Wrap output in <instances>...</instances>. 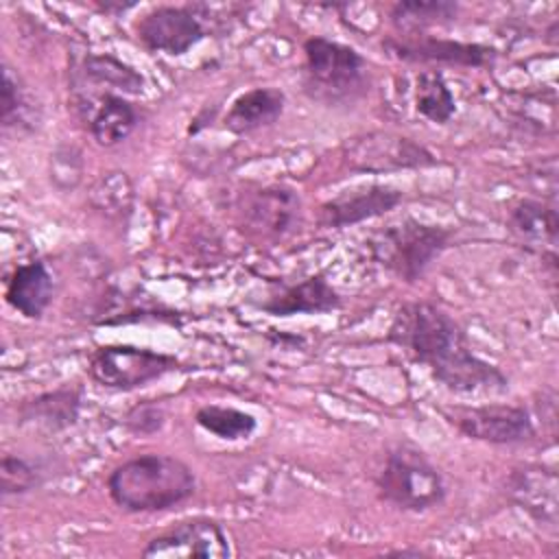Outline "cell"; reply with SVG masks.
<instances>
[{"mask_svg": "<svg viewBox=\"0 0 559 559\" xmlns=\"http://www.w3.org/2000/svg\"><path fill=\"white\" fill-rule=\"evenodd\" d=\"M389 338L459 393H502L507 376L472 352L463 328L435 304H411L395 317Z\"/></svg>", "mask_w": 559, "mask_h": 559, "instance_id": "obj_1", "label": "cell"}, {"mask_svg": "<svg viewBox=\"0 0 559 559\" xmlns=\"http://www.w3.org/2000/svg\"><path fill=\"white\" fill-rule=\"evenodd\" d=\"M107 489L120 509L151 513L186 502L197 480L192 469L175 456L142 454L118 465L107 478Z\"/></svg>", "mask_w": 559, "mask_h": 559, "instance_id": "obj_2", "label": "cell"}, {"mask_svg": "<svg viewBox=\"0 0 559 559\" xmlns=\"http://www.w3.org/2000/svg\"><path fill=\"white\" fill-rule=\"evenodd\" d=\"M304 90L323 105H345L367 90V61L352 46L310 37L304 44Z\"/></svg>", "mask_w": 559, "mask_h": 559, "instance_id": "obj_3", "label": "cell"}, {"mask_svg": "<svg viewBox=\"0 0 559 559\" xmlns=\"http://www.w3.org/2000/svg\"><path fill=\"white\" fill-rule=\"evenodd\" d=\"M452 231L413 218L376 231L369 240L373 260L404 282H415L448 247Z\"/></svg>", "mask_w": 559, "mask_h": 559, "instance_id": "obj_4", "label": "cell"}, {"mask_svg": "<svg viewBox=\"0 0 559 559\" xmlns=\"http://www.w3.org/2000/svg\"><path fill=\"white\" fill-rule=\"evenodd\" d=\"M376 487L382 500L402 511H428L445 498L443 476L411 445H397L386 454Z\"/></svg>", "mask_w": 559, "mask_h": 559, "instance_id": "obj_5", "label": "cell"}, {"mask_svg": "<svg viewBox=\"0 0 559 559\" xmlns=\"http://www.w3.org/2000/svg\"><path fill=\"white\" fill-rule=\"evenodd\" d=\"M173 369H177V360L173 356L131 345L100 347L90 362L92 378L98 384L118 391L144 386Z\"/></svg>", "mask_w": 559, "mask_h": 559, "instance_id": "obj_6", "label": "cell"}, {"mask_svg": "<svg viewBox=\"0 0 559 559\" xmlns=\"http://www.w3.org/2000/svg\"><path fill=\"white\" fill-rule=\"evenodd\" d=\"M345 162L358 173H391L400 168L432 166L435 157L426 146L411 138L376 131L354 138L345 148Z\"/></svg>", "mask_w": 559, "mask_h": 559, "instance_id": "obj_7", "label": "cell"}, {"mask_svg": "<svg viewBox=\"0 0 559 559\" xmlns=\"http://www.w3.org/2000/svg\"><path fill=\"white\" fill-rule=\"evenodd\" d=\"M445 415L465 437L496 445L522 443L535 435L531 415L522 406L485 404L472 408H454Z\"/></svg>", "mask_w": 559, "mask_h": 559, "instance_id": "obj_8", "label": "cell"}, {"mask_svg": "<svg viewBox=\"0 0 559 559\" xmlns=\"http://www.w3.org/2000/svg\"><path fill=\"white\" fill-rule=\"evenodd\" d=\"M144 557L153 559H223L229 557V544L223 528L207 518H194L175 524L166 533L153 537L142 550Z\"/></svg>", "mask_w": 559, "mask_h": 559, "instance_id": "obj_9", "label": "cell"}, {"mask_svg": "<svg viewBox=\"0 0 559 559\" xmlns=\"http://www.w3.org/2000/svg\"><path fill=\"white\" fill-rule=\"evenodd\" d=\"M382 46L397 59L408 63H445L483 68L496 57L493 48L483 44H465L454 39H439L430 35H393L382 41Z\"/></svg>", "mask_w": 559, "mask_h": 559, "instance_id": "obj_10", "label": "cell"}, {"mask_svg": "<svg viewBox=\"0 0 559 559\" xmlns=\"http://www.w3.org/2000/svg\"><path fill=\"white\" fill-rule=\"evenodd\" d=\"M135 35L148 50L177 57L197 46L205 28L188 7H157L135 22Z\"/></svg>", "mask_w": 559, "mask_h": 559, "instance_id": "obj_11", "label": "cell"}, {"mask_svg": "<svg viewBox=\"0 0 559 559\" xmlns=\"http://www.w3.org/2000/svg\"><path fill=\"white\" fill-rule=\"evenodd\" d=\"M402 203V192L389 186H365L347 190L321 205V223L325 227H347L367 218L382 216Z\"/></svg>", "mask_w": 559, "mask_h": 559, "instance_id": "obj_12", "label": "cell"}, {"mask_svg": "<svg viewBox=\"0 0 559 559\" xmlns=\"http://www.w3.org/2000/svg\"><path fill=\"white\" fill-rule=\"evenodd\" d=\"M7 301L26 319H39L52 301L55 280L46 262L33 260L20 264L7 282Z\"/></svg>", "mask_w": 559, "mask_h": 559, "instance_id": "obj_13", "label": "cell"}, {"mask_svg": "<svg viewBox=\"0 0 559 559\" xmlns=\"http://www.w3.org/2000/svg\"><path fill=\"white\" fill-rule=\"evenodd\" d=\"M299 197L284 186L262 188L247 203V221L264 236H284L299 218Z\"/></svg>", "mask_w": 559, "mask_h": 559, "instance_id": "obj_14", "label": "cell"}, {"mask_svg": "<svg viewBox=\"0 0 559 559\" xmlns=\"http://www.w3.org/2000/svg\"><path fill=\"white\" fill-rule=\"evenodd\" d=\"M336 308H341V297L323 275H312L299 284H293L262 304V310L275 317L319 314Z\"/></svg>", "mask_w": 559, "mask_h": 559, "instance_id": "obj_15", "label": "cell"}, {"mask_svg": "<svg viewBox=\"0 0 559 559\" xmlns=\"http://www.w3.org/2000/svg\"><path fill=\"white\" fill-rule=\"evenodd\" d=\"M284 103V92L277 87H253L231 103L223 122L231 133H251L273 124L282 116Z\"/></svg>", "mask_w": 559, "mask_h": 559, "instance_id": "obj_16", "label": "cell"}, {"mask_svg": "<svg viewBox=\"0 0 559 559\" xmlns=\"http://www.w3.org/2000/svg\"><path fill=\"white\" fill-rule=\"evenodd\" d=\"M90 133L100 146H114L129 138L138 124L135 107L120 94H103L87 118Z\"/></svg>", "mask_w": 559, "mask_h": 559, "instance_id": "obj_17", "label": "cell"}, {"mask_svg": "<svg viewBox=\"0 0 559 559\" xmlns=\"http://www.w3.org/2000/svg\"><path fill=\"white\" fill-rule=\"evenodd\" d=\"M511 493L533 518L555 522L557 480L552 472H546L542 467H526L522 472H515L511 478Z\"/></svg>", "mask_w": 559, "mask_h": 559, "instance_id": "obj_18", "label": "cell"}, {"mask_svg": "<svg viewBox=\"0 0 559 559\" xmlns=\"http://www.w3.org/2000/svg\"><path fill=\"white\" fill-rule=\"evenodd\" d=\"M511 229L528 245H548L555 249L559 234V216L552 205L524 199L509 214Z\"/></svg>", "mask_w": 559, "mask_h": 559, "instance_id": "obj_19", "label": "cell"}, {"mask_svg": "<svg viewBox=\"0 0 559 559\" xmlns=\"http://www.w3.org/2000/svg\"><path fill=\"white\" fill-rule=\"evenodd\" d=\"M459 4L448 0H406L391 9V22L397 35H421L426 26L448 24L456 20Z\"/></svg>", "mask_w": 559, "mask_h": 559, "instance_id": "obj_20", "label": "cell"}, {"mask_svg": "<svg viewBox=\"0 0 559 559\" xmlns=\"http://www.w3.org/2000/svg\"><path fill=\"white\" fill-rule=\"evenodd\" d=\"M79 402V391L59 389L24 402L20 415L24 421H37L48 428H68L76 421Z\"/></svg>", "mask_w": 559, "mask_h": 559, "instance_id": "obj_21", "label": "cell"}, {"mask_svg": "<svg viewBox=\"0 0 559 559\" xmlns=\"http://www.w3.org/2000/svg\"><path fill=\"white\" fill-rule=\"evenodd\" d=\"M415 109L430 122L445 124L454 116V96L441 72L424 70L415 81Z\"/></svg>", "mask_w": 559, "mask_h": 559, "instance_id": "obj_22", "label": "cell"}, {"mask_svg": "<svg viewBox=\"0 0 559 559\" xmlns=\"http://www.w3.org/2000/svg\"><path fill=\"white\" fill-rule=\"evenodd\" d=\"M194 421L203 430L227 441L247 439L255 430V417L251 413H245L231 406H218V404L201 406L194 415Z\"/></svg>", "mask_w": 559, "mask_h": 559, "instance_id": "obj_23", "label": "cell"}, {"mask_svg": "<svg viewBox=\"0 0 559 559\" xmlns=\"http://www.w3.org/2000/svg\"><path fill=\"white\" fill-rule=\"evenodd\" d=\"M85 74L98 83L109 85L114 90L127 94H140L144 87L142 74H138L131 66L122 63L114 55H92L85 59Z\"/></svg>", "mask_w": 559, "mask_h": 559, "instance_id": "obj_24", "label": "cell"}, {"mask_svg": "<svg viewBox=\"0 0 559 559\" xmlns=\"http://www.w3.org/2000/svg\"><path fill=\"white\" fill-rule=\"evenodd\" d=\"M92 205L109 218H120L131 210L133 188L124 173H107L92 188Z\"/></svg>", "mask_w": 559, "mask_h": 559, "instance_id": "obj_25", "label": "cell"}, {"mask_svg": "<svg viewBox=\"0 0 559 559\" xmlns=\"http://www.w3.org/2000/svg\"><path fill=\"white\" fill-rule=\"evenodd\" d=\"M0 118L2 127H22L31 120V100L24 92V85L20 76L13 74V70L4 63L2 68V96H0Z\"/></svg>", "mask_w": 559, "mask_h": 559, "instance_id": "obj_26", "label": "cell"}, {"mask_svg": "<svg viewBox=\"0 0 559 559\" xmlns=\"http://www.w3.org/2000/svg\"><path fill=\"white\" fill-rule=\"evenodd\" d=\"M37 485V472L22 456L4 454L0 463V491L2 496H20Z\"/></svg>", "mask_w": 559, "mask_h": 559, "instance_id": "obj_27", "label": "cell"}, {"mask_svg": "<svg viewBox=\"0 0 559 559\" xmlns=\"http://www.w3.org/2000/svg\"><path fill=\"white\" fill-rule=\"evenodd\" d=\"M164 419L166 415L159 404L142 402L129 411L124 424L133 435H153L164 426Z\"/></svg>", "mask_w": 559, "mask_h": 559, "instance_id": "obj_28", "label": "cell"}, {"mask_svg": "<svg viewBox=\"0 0 559 559\" xmlns=\"http://www.w3.org/2000/svg\"><path fill=\"white\" fill-rule=\"evenodd\" d=\"M50 177L59 188H74L81 179V157L72 151L55 153Z\"/></svg>", "mask_w": 559, "mask_h": 559, "instance_id": "obj_29", "label": "cell"}]
</instances>
